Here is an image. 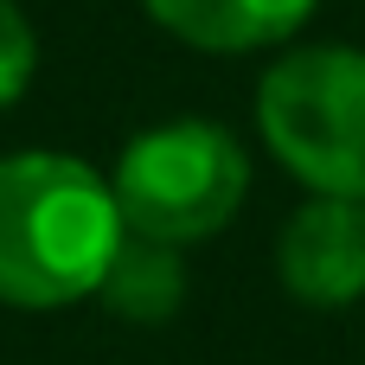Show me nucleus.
I'll return each mask as SVG.
<instances>
[{
  "label": "nucleus",
  "mask_w": 365,
  "mask_h": 365,
  "mask_svg": "<svg viewBox=\"0 0 365 365\" xmlns=\"http://www.w3.org/2000/svg\"><path fill=\"white\" fill-rule=\"evenodd\" d=\"M276 282L289 302L340 314L365 302V205L359 199H302L276 237Z\"/></svg>",
  "instance_id": "4"
},
{
  "label": "nucleus",
  "mask_w": 365,
  "mask_h": 365,
  "mask_svg": "<svg viewBox=\"0 0 365 365\" xmlns=\"http://www.w3.org/2000/svg\"><path fill=\"white\" fill-rule=\"evenodd\" d=\"M180 295H186V263H180V250H173V244H148V237H122V250L109 257L103 289H96V302H103L109 314L135 321V327L167 321V314L180 308Z\"/></svg>",
  "instance_id": "6"
},
{
  "label": "nucleus",
  "mask_w": 365,
  "mask_h": 365,
  "mask_svg": "<svg viewBox=\"0 0 365 365\" xmlns=\"http://www.w3.org/2000/svg\"><path fill=\"white\" fill-rule=\"evenodd\" d=\"M32 77H38V32L13 0H0V109H13L32 90Z\"/></svg>",
  "instance_id": "7"
},
{
  "label": "nucleus",
  "mask_w": 365,
  "mask_h": 365,
  "mask_svg": "<svg viewBox=\"0 0 365 365\" xmlns=\"http://www.w3.org/2000/svg\"><path fill=\"white\" fill-rule=\"evenodd\" d=\"M141 6L180 45L212 58H244V51L289 45L321 0H141Z\"/></svg>",
  "instance_id": "5"
},
{
  "label": "nucleus",
  "mask_w": 365,
  "mask_h": 365,
  "mask_svg": "<svg viewBox=\"0 0 365 365\" xmlns=\"http://www.w3.org/2000/svg\"><path fill=\"white\" fill-rule=\"evenodd\" d=\"M109 192H115V212H122V231L128 237H148V244H205L218 237L244 199H250V154L231 128L218 122H160V128H141L115 173H109Z\"/></svg>",
  "instance_id": "3"
},
{
  "label": "nucleus",
  "mask_w": 365,
  "mask_h": 365,
  "mask_svg": "<svg viewBox=\"0 0 365 365\" xmlns=\"http://www.w3.org/2000/svg\"><path fill=\"white\" fill-rule=\"evenodd\" d=\"M263 148L314 192L365 205V51L359 45H295L257 83Z\"/></svg>",
  "instance_id": "2"
},
{
  "label": "nucleus",
  "mask_w": 365,
  "mask_h": 365,
  "mask_svg": "<svg viewBox=\"0 0 365 365\" xmlns=\"http://www.w3.org/2000/svg\"><path fill=\"white\" fill-rule=\"evenodd\" d=\"M109 180L77 154H0V302L45 314L90 302L122 250Z\"/></svg>",
  "instance_id": "1"
}]
</instances>
